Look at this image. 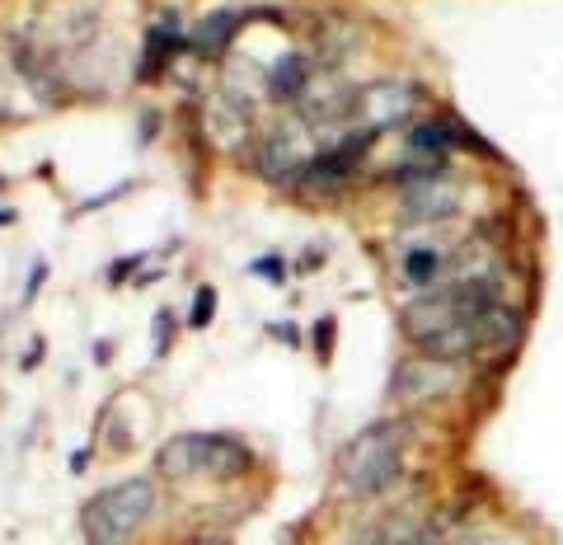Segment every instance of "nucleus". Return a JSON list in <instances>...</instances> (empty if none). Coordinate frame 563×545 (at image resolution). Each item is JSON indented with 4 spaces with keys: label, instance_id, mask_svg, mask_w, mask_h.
<instances>
[{
    "label": "nucleus",
    "instance_id": "2",
    "mask_svg": "<svg viewBox=\"0 0 563 545\" xmlns=\"http://www.w3.org/2000/svg\"><path fill=\"white\" fill-rule=\"evenodd\" d=\"M151 508H155L151 480H122L85 503V531H90L99 545H113V541H122V536H132V531L151 517Z\"/></svg>",
    "mask_w": 563,
    "mask_h": 545
},
{
    "label": "nucleus",
    "instance_id": "7",
    "mask_svg": "<svg viewBox=\"0 0 563 545\" xmlns=\"http://www.w3.org/2000/svg\"><path fill=\"white\" fill-rule=\"evenodd\" d=\"M413 85L409 80H371V85H362L357 90V109L362 113V127H371V132H385V127L404 123L413 113Z\"/></svg>",
    "mask_w": 563,
    "mask_h": 545
},
{
    "label": "nucleus",
    "instance_id": "21",
    "mask_svg": "<svg viewBox=\"0 0 563 545\" xmlns=\"http://www.w3.org/2000/svg\"><path fill=\"white\" fill-rule=\"evenodd\" d=\"M43 278H47V268H43V264H38V268H33V278H29V296H33V292H38V287H43Z\"/></svg>",
    "mask_w": 563,
    "mask_h": 545
},
{
    "label": "nucleus",
    "instance_id": "10",
    "mask_svg": "<svg viewBox=\"0 0 563 545\" xmlns=\"http://www.w3.org/2000/svg\"><path fill=\"white\" fill-rule=\"evenodd\" d=\"M249 15H240V10H216V15H207L198 24V29L188 33V43H193V52L198 57H221L230 43H235V24H244Z\"/></svg>",
    "mask_w": 563,
    "mask_h": 545
},
{
    "label": "nucleus",
    "instance_id": "14",
    "mask_svg": "<svg viewBox=\"0 0 563 545\" xmlns=\"http://www.w3.org/2000/svg\"><path fill=\"white\" fill-rule=\"evenodd\" d=\"M216 315V287H198L193 292V311H188V325L193 329H207Z\"/></svg>",
    "mask_w": 563,
    "mask_h": 545
},
{
    "label": "nucleus",
    "instance_id": "19",
    "mask_svg": "<svg viewBox=\"0 0 563 545\" xmlns=\"http://www.w3.org/2000/svg\"><path fill=\"white\" fill-rule=\"evenodd\" d=\"M137 264H141V254H132V259H118L108 278H113V282H122V278H127V273H132V268H137Z\"/></svg>",
    "mask_w": 563,
    "mask_h": 545
},
{
    "label": "nucleus",
    "instance_id": "16",
    "mask_svg": "<svg viewBox=\"0 0 563 545\" xmlns=\"http://www.w3.org/2000/svg\"><path fill=\"white\" fill-rule=\"evenodd\" d=\"M249 273H259V278H268V282H282L287 278V264H282V254H268V259H259Z\"/></svg>",
    "mask_w": 563,
    "mask_h": 545
},
{
    "label": "nucleus",
    "instance_id": "5",
    "mask_svg": "<svg viewBox=\"0 0 563 545\" xmlns=\"http://www.w3.org/2000/svg\"><path fill=\"white\" fill-rule=\"evenodd\" d=\"M526 311L512 306V301H498V306H488L479 320H474V362H493V367H507L512 353L521 348L526 339Z\"/></svg>",
    "mask_w": 563,
    "mask_h": 545
},
{
    "label": "nucleus",
    "instance_id": "3",
    "mask_svg": "<svg viewBox=\"0 0 563 545\" xmlns=\"http://www.w3.org/2000/svg\"><path fill=\"white\" fill-rule=\"evenodd\" d=\"M244 466H249V452H244L240 442H230V437L183 433L160 447V470H165L169 480H188V475H202V470H212V475H235V470H244Z\"/></svg>",
    "mask_w": 563,
    "mask_h": 545
},
{
    "label": "nucleus",
    "instance_id": "12",
    "mask_svg": "<svg viewBox=\"0 0 563 545\" xmlns=\"http://www.w3.org/2000/svg\"><path fill=\"white\" fill-rule=\"evenodd\" d=\"M310 76H315V66L305 62L301 52H287L282 62L268 66V90H273L277 99H291V104H296L305 94V85H310Z\"/></svg>",
    "mask_w": 563,
    "mask_h": 545
},
{
    "label": "nucleus",
    "instance_id": "8",
    "mask_svg": "<svg viewBox=\"0 0 563 545\" xmlns=\"http://www.w3.org/2000/svg\"><path fill=\"white\" fill-rule=\"evenodd\" d=\"M460 184L451 179V174H437V179H418V184H404V198H399V207H404V221H451L460 212Z\"/></svg>",
    "mask_w": 563,
    "mask_h": 545
},
{
    "label": "nucleus",
    "instance_id": "22",
    "mask_svg": "<svg viewBox=\"0 0 563 545\" xmlns=\"http://www.w3.org/2000/svg\"><path fill=\"white\" fill-rule=\"evenodd\" d=\"M15 221V207H0V226H10Z\"/></svg>",
    "mask_w": 563,
    "mask_h": 545
},
{
    "label": "nucleus",
    "instance_id": "20",
    "mask_svg": "<svg viewBox=\"0 0 563 545\" xmlns=\"http://www.w3.org/2000/svg\"><path fill=\"white\" fill-rule=\"evenodd\" d=\"M273 334H277V339H282V343H291V348H296V343H301V334H296V325H277Z\"/></svg>",
    "mask_w": 563,
    "mask_h": 545
},
{
    "label": "nucleus",
    "instance_id": "18",
    "mask_svg": "<svg viewBox=\"0 0 563 545\" xmlns=\"http://www.w3.org/2000/svg\"><path fill=\"white\" fill-rule=\"evenodd\" d=\"M385 541V527H366V531H357L348 545H381Z\"/></svg>",
    "mask_w": 563,
    "mask_h": 545
},
{
    "label": "nucleus",
    "instance_id": "1",
    "mask_svg": "<svg viewBox=\"0 0 563 545\" xmlns=\"http://www.w3.org/2000/svg\"><path fill=\"white\" fill-rule=\"evenodd\" d=\"M413 423L409 419H381L352 437L338 456V480L352 499H381L404 475V452H409Z\"/></svg>",
    "mask_w": 563,
    "mask_h": 545
},
{
    "label": "nucleus",
    "instance_id": "15",
    "mask_svg": "<svg viewBox=\"0 0 563 545\" xmlns=\"http://www.w3.org/2000/svg\"><path fill=\"white\" fill-rule=\"evenodd\" d=\"M334 315H324L320 325H315V334H310V343H315V353H320V362L334 358Z\"/></svg>",
    "mask_w": 563,
    "mask_h": 545
},
{
    "label": "nucleus",
    "instance_id": "6",
    "mask_svg": "<svg viewBox=\"0 0 563 545\" xmlns=\"http://www.w3.org/2000/svg\"><path fill=\"white\" fill-rule=\"evenodd\" d=\"M460 362H437V358H409L399 362V372L390 376V395H395L399 405H427V400H442L451 390L460 386Z\"/></svg>",
    "mask_w": 563,
    "mask_h": 545
},
{
    "label": "nucleus",
    "instance_id": "17",
    "mask_svg": "<svg viewBox=\"0 0 563 545\" xmlns=\"http://www.w3.org/2000/svg\"><path fill=\"white\" fill-rule=\"evenodd\" d=\"M169 339H174V315L160 311V315H155V358L165 353V343H169Z\"/></svg>",
    "mask_w": 563,
    "mask_h": 545
},
{
    "label": "nucleus",
    "instance_id": "11",
    "mask_svg": "<svg viewBox=\"0 0 563 545\" xmlns=\"http://www.w3.org/2000/svg\"><path fill=\"white\" fill-rule=\"evenodd\" d=\"M183 47V29H179V19L169 15L160 19L151 33H146V57H141V80H155L160 71L169 66V57Z\"/></svg>",
    "mask_w": 563,
    "mask_h": 545
},
{
    "label": "nucleus",
    "instance_id": "13",
    "mask_svg": "<svg viewBox=\"0 0 563 545\" xmlns=\"http://www.w3.org/2000/svg\"><path fill=\"white\" fill-rule=\"evenodd\" d=\"M456 545H531L521 531H507V527H484V531H470V536H460Z\"/></svg>",
    "mask_w": 563,
    "mask_h": 545
},
{
    "label": "nucleus",
    "instance_id": "4",
    "mask_svg": "<svg viewBox=\"0 0 563 545\" xmlns=\"http://www.w3.org/2000/svg\"><path fill=\"white\" fill-rule=\"evenodd\" d=\"M310 160H315V151H310V123H305V118L282 123L277 132H268L259 146V170H263V179H273V184H296V179H305Z\"/></svg>",
    "mask_w": 563,
    "mask_h": 545
},
{
    "label": "nucleus",
    "instance_id": "9",
    "mask_svg": "<svg viewBox=\"0 0 563 545\" xmlns=\"http://www.w3.org/2000/svg\"><path fill=\"white\" fill-rule=\"evenodd\" d=\"M446 273H451V254L437 250V245H418V250H409L404 259H399V278L409 282L413 292H437L446 282Z\"/></svg>",
    "mask_w": 563,
    "mask_h": 545
}]
</instances>
